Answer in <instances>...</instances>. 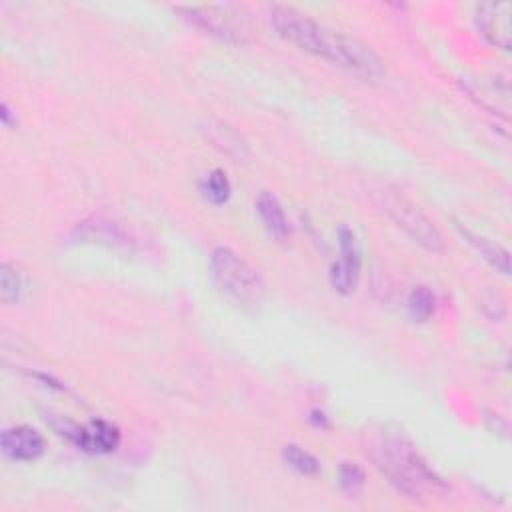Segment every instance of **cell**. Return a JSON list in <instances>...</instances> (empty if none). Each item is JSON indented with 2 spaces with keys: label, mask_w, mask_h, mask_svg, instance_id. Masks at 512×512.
Segmentation results:
<instances>
[{
  "label": "cell",
  "mask_w": 512,
  "mask_h": 512,
  "mask_svg": "<svg viewBox=\"0 0 512 512\" xmlns=\"http://www.w3.org/2000/svg\"><path fill=\"white\" fill-rule=\"evenodd\" d=\"M270 22L290 44L332 62L364 82H380L386 76L384 60L368 44L328 28L292 6H272Z\"/></svg>",
  "instance_id": "6da1fadb"
},
{
  "label": "cell",
  "mask_w": 512,
  "mask_h": 512,
  "mask_svg": "<svg viewBox=\"0 0 512 512\" xmlns=\"http://www.w3.org/2000/svg\"><path fill=\"white\" fill-rule=\"evenodd\" d=\"M338 478H340L342 490L346 494H350V496H356L362 490V486H364V472L354 462H344L340 466Z\"/></svg>",
  "instance_id": "2e32d148"
},
{
  "label": "cell",
  "mask_w": 512,
  "mask_h": 512,
  "mask_svg": "<svg viewBox=\"0 0 512 512\" xmlns=\"http://www.w3.org/2000/svg\"><path fill=\"white\" fill-rule=\"evenodd\" d=\"M66 436L86 452H112L120 442L118 428L106 420H92L86 426H72Z\"/></svg>",
  "instance_id": "9c48e42d"
},
{
  "label": "cell",
  "mask_w": 512,
  "mask_h": 512,
  "mask_svg": "<svg viewBox=\"0 0 512 512\" xmlns=\"http://www.w3.org/2000/svg\"><path fill=\"white\" fill-rule=\"evenodd\" d=\"M256 212L262 220V224L266 226V230L276 236L278 240H286L290 234V226H288V218L284 214L282 204L278 202V198L270 192H262L256 200Z\"/></svg>",
  "instance_id": "30bf717a"
},
{
  "label": "cell",
  "mask_w": 512,
  "mask_h": 512,
  "mask_svg": "<svg viewBox=\"0 0 512 512\" xmlns=\"http://www.w3.org/2000/svg\"><path fill=\"white\" fill-rule=\"evenodd\" d=\"M408 312L416 322H426L432 318L434 310H436V298L430 292V288L426 286H416L412 288V292L408 294Z\"/></svg>",
  "instance_id": "4fadbf2b"
},
{
  "label": "cell",
  "mask_w": 512,
  "mask_h": 512,
  "mask_svg": "<svg viewBox=\"0 0 512 512\" xmlns=\"http://www.w3.org/2000/svg\"><path fill=\"white\" fill-rule=\"evenodd\" d=\"M178 12L210 36L234 44H244L248 40L250 32L244 24H238L230 6H178Z\"/></svg>",
  "instance_id": "5b68a950"
},
{
  "label": "cell",
  "mask_w": 512,
  "mask_h": 512,
  "mask_svg": "<svg viewBox=\"0 0 512 512\" xmlns=\"http://www.w3.org/2000/svg\"><path fill=\"white\" fill-rule=\"evenodd\" d=\"M24 294V278L18 268L4 262L0 268V298L4 304H16Z\"/></svg>",
  "instance_id": "7c38bea8"
},
{
  "label": "cell",
  "mask_w": 512,
  "mask_h": 512,
  "mask_svg": "<svg viewBox=\"0 0 512 512\" xmlns=\"http://www.w3.org/2000/svg\"><path fill=\"white\" fill-rule=\"evenodd\" d=\"M202 192L212 204H224L230 198V182L222 170H212L204 182Z\"/></svg>",
  "instance_id": "9a60e30c"
},
{
  "label": "cell",
  "mask_w": 512,
  "mask_h": 512,
  "mask_svg": "<svg viewBox=\"0 0 512 512\" xmlns=\"http://www.w3.org/2000/svg\"><path fill=\"white\" fill-rule=\"evenodd\" d=\"M216 284L240 304H258L266 294V284L256 268L230 248H216L210 256Z\"/></svg>",
  "instance_id": "3957f363"
},
{
  "label": "cell",
  "mask_w": 512,
  "mask_h": 512,
  "mask_svg": "<svg viewBox=\"0 0 512 512\" xmlns=\"http://www.w3.org/2000/svg\"><path fill=\"white\" fill-rule=\"evenodd\" d=\"M0 446L8 458L20 460V462H32L40 458L46 450V442L42 434L30 426L6 428L2 432Z\"/></svg>",
  "instance_id": "ba28073f"
},
{
  "label": "cell",
  "mask_w": 512,
  "mask_h": 512,
  "mask_svg": "<svg viewBox=\"0 0 512 512\" xmlns=\"http://www.w3.org/2000/svg\"><path fill=\"white\" fill-rule=\"evenodd\" d=\"M458 232L476 248V252L488 264H492L502 274L510 272V254H508V250H504L500 244H496V242H492V240H488V238H484V236H480V234H476L468 228H462L460 224H458Z\"/></svg>",
  "instance_id": "8fae6325"
},
{
  "label": "cell",
  "mask_w": 512,
  "mask_h": 512,
  "mask_svg": "<svg viewBox=\"0 0 512 512\" xmlns=\"http://www.w3.org/2000/svg\"><path fill=\"white\" fill-rule=\"evenodd\" d=\"M510 2H484L476 6V24L482 36L496 48L510 50L512 42Z\"/></svg>",
  "instance_id": "52a82bcc"
},
{
  "label": "cell",
  "mask_w": 512,
  "mask_h": 512,
  "mask_svg": "<svg viewBox=\"0 0 512 512\" xmlns=\"http://www.w3.org/2000/svg\"><path fill=\"white\" fill-rule=\"evenodd\" d=\"M366 452L388 482L410 500H422L428 492L442 486L440 478L430 470L416 448L398 434L386 430L378 432Z\"/></svg>",
  "instance_id": "7a4b0ae2"
},
{
  "label": "cell",
  "mask_w": 512,
  "mask_h": 512,
  "mask_svg": "<svg viewBox=\"0 0 512 512\" xmlns=\"http://www.w3.org/2000/svg\"><path fill=\"white\" fill-rule=\"evenodd\" d=\"M282 458L290 468H294L296 472H300L304 476H314L320 472V462L308 450H304L296 444H286L282 448Z\"/></svg>",
  "instance_id": "5bb4252c"
},
{
  "label": "cell",
  "mask_w": 512,
  "mask_h": 512,
  "mask_svg": "<svg viewBox=\"0 0 512 512\" xmlns=\"http://www.w3.org/2000/svg\"><path fill=\"white\" fill-rule=\"evenodd\" d=\"M376 204L384 210V214L398 228H402L422 248H426L430 252L444 250L446 244H444V236L440 234V230L408 198H404L402 194L392 192V190H380V192H376Z\"/></svg>",
  "instance_id": "277c9868"
},
{
  "label": "cell",
  "mask_w": 512,
  "mask_h": 512,
  "mask_svg": "<svg viewBox=\"0 0 512 512\" xmlns=\"http://www.w3.org/2000/svg\"><path fill=\"white\" fill-rule=\"evenodd\" d=\"M338 246H340V260L330 268V284L340 294H350L358 282L360 274V246L356 234L342 226L338 230Z\"/></svg>",
  "instance_id": "8992f818"
}]
</instances>
